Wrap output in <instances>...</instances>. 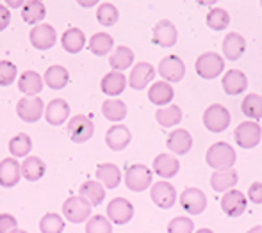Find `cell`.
<instances>
[{"mask_svg":"<svg viewBox=\"0 0 262 233\" xmlns=\"http://www.w3.org/2000/svg\"><path fill=\"white\" fill-rule=\"evenodd\" d=\"M173 96H175L173 86L166 80H157L148 89V100L157 107H168V103H171Z\"/></svg>","mask_w":262,"mask_h":233,"instance_id":"cell-22","label":"cell"},{"mask_svg":"<svg viewBox=\"0 0 262 233\" xmlns=\"http://www.w3.org/2000/svg\"><path fill=\"white\" fill-rule=\"evenodd\" d=\"M11 24V11L7 6H2L0 4V32L6 31Z\"/></svg>","mask_w":262,"mask_h":233,"instance_id":"cell-48","label":"cell"},{"mask_svg":"<svg viewBox=\"0 0 262 233\" xmlns=\"http://www.w3.org/2000/svg\"><path fill=\"white\" fill-rule=\"evenodd\" d=\"M102 114L105 116V120L113 121V123H120L127 116V105H125V102L116 98L105 100L102 105Z\"/></svg>","mask_w":262,"mask_h":233,"instance_id":"cell-36","label":"cell"},{"mask_svg":"<svg viewBox=\"0 0 262 233\" xmlns=\"http://www.w3.org/2000/svg\"><path fill=\"white\" fill-rule=\"evenodd\" d=\"M248 199L255 205H262V182L252 183L248 189Z\"/></svg>","mask_w":262,"mask_h":233,"instance_id":"cell-47","label":"cell"},{"mask_svg":"<svg viewBox=\"0 0 262 233\" xmlns=\"http://www.w3.org/2000/svg\"><path fill=\"white\" fill-rule=\"evenodd\" d=\"M166 144H168V150L175 155H186L193 146V137L186 128H177L168 135Z\"/></svg>","mask_w":262,"mask_h":233,"instance_id":"cell-23","label":"cell"},{"mask_svg":"<svg viewBox=\"0 0 262 233\" xmlns=\"http://www.w3.org/2000/svg\"><path fill=\"white\" fill-rule=\"evenodd\" d=\"M179 31L169 20H161L152 31V43L162 48H171L177 45Z\"/></svg>","mask_w":262,"mask_h":233,"instance_id":"cell-13","label":"cell"},{"mask_svg":"<svg viewBox=\"0 0 262 233\" xmlns=\"http://www.w3.org/2000/svg\"><path fill=\"white\" fill-rule=\"evenodd\" d=\"M159 73H161L162 80H166L169 84H177L186 75V64H184V61L179 55L169 54L166 57H162L161 62H159Z\"/></svg>","mask_w":262,"mask_h":233,"instance_id":"cell-8","label":"cell"},{"mask_svg":"<svg viewBox=\"0 0 262 233\" xmlns=\"http://www.w3.org/2000/svg\"><path fill=\"white\" fill-rule=\"evenodd\" d=\"M235 158H237V155L228 143H214L207 150V155H205V162L214 171L234 169Z\"/></svg>","mask_w":262,"mask_h":233,"instance_id":"cell-1","label":"cell"},{"mask_svg":"<svg viewBox=\"0 0 262 233\" xmlns=\"http://www.w3.org/2000/svg\"><path fill=\"white\" fill-rule=\"evenodd\" d=\"M248 233H262V224H259V226H253L252 230H248Z\"/></svg>","mask_w":262,"mask_h":233,"instance_id":"cell-49","label":"cell"},{"mask_svg":"<svg viewBox=\"0 0 262 233\" xmlns=\"http://www.w3.org/2000/svg\"><path fill=\"white\" fill-rule=\"evenodd\" d=\"M128 84V79L121 72H109L104 75V79L100 80V89L104 95L109 96H118L125 91Z\"/></svg>","mask_w":262,"mask_h":233,"instance_id":"cell-24","label":"cell"},{"mask_svg":"<svg viewBox=\"0 0 262 233\" xmlns=\"http://www.w3.org/2000/svg\"><path fill=\"white\" fill-rule=\"evenodd\" d=\"M43 84H45V80H43V77L39 75L38 72L27 69V72L21 73L20 79H18V89L27 96H36L41 93Z\"/></svg>","mask_w":262,"mask_h":233,"instance_id":"cell-25","label":"cell"},{"mask_svg":"<svg viewBox=\"0 0 262 233\" xmlns=\"http://www.w3.org/2000/svg\"><path fill=\"white\" fill-rule=\"evenodd\" d=\"M150 198L159 208H173V205L177 203V189L166 180H161V182L154 183L152 189H150Z\"/></svg>","mask_w":262,"mask_h":233,"instance_id":"cell-12","label":"cell"},{"mask_svg":"<svg viewBox=\"0 0 262 233\" xmlns=\"http://www.w3.org/2000/svg\"><path fill=\"white\" fill-rule=\"evenodd\" d=\"M16 114L25 123H36L45 116V103L39 96H24L16 103Z\"/></svg>","mask_w":262,"mask_h":233,"instance_id":"cell-6","label":"cell"},{"mask_svg":"<svg viewBox=\"0 0 262 233\" xmlns=\"http://www.w3.org/2000/svg\"><path fill=\"white\" fill-rule=\"evenodd\" d=\"M118 18H120V11L116 9V6H113V4H109V2H104L98 6L97 20L100 25H104V27H113L118 21Z\"/></svg>","mask_w":262,"mask_h":233,"instance_id":"cell-42","label":"cell"},{"mask_svg":"<svg viewBox=\"0 0 262 233\" xmlns=\"http://www.w3.org/2000/svg\"><path fill=\"white\" fill-rule=\"evenodd\" d=\"M16 233H29V231H25V230H18Z\"/></svg>","mask_w":262,"mask_h":233,"instance_id":"cell-51","label":"cell"},{"mask_svg":"<svg viewBox=\"0 0 262 233\" xmlns=\"http://www.w3.org/2000/svg\"><path fill=\"white\" fill-rule=\"evenodd\" d=\"M132 134L125 125H113L105 134V144L113 151H123L130 144Z\"/></svg>","mask_w":262,"mask_h":233,"instance_id":"cell-19","label":"cell"},{"mask_svg":"<svg viewBox=\"0 0 262 233\" xmlns=\"http://www.w3.org/2000/svg\"><path fill=\"white\" fill-rule=\"evenodd\" d=\"M91 210L93 206L82 198V196H70L64 203H62V214L70 223H86L91 217Z\"/></svg>","mask_w":262,"mask_h":233,"instance_id":"cell-3","label":"cell"},{"mask_svg":"<svg viewBox=\"0 0 262 233\" xmlns=\"http://www.w3.org/2000/svg\"><path fill=\"white\" fill-rule=\"evenodd\" d=\"M29 39H31V45L38 50H49L55 45L57 41V34H55V29L49 24H41L32 27L31 34H29Z\"/></svg>","mask_w":262,"mask_h":233,"instance_id":"cell-15","label":"cell"},{"mask_svg":"<svg viewBox=\"0 0 262 233\" xmlns=\"http://www.w3.org/2000/svg\"><path fill=\"white\" fill-rule=\"evenodd\" d=\"M61 45L66 52H70V54H79V52H82V48L86 46V36H84V32L80 31V29L70 27L62 32Z\"/></svg>","mask_w":262,"mask_h":233,"instance_id":"cell-31","label":"cell"},{"mask_svg":"<svg viewBox=\"0 0 262 233\" xmlns=\"http://www.w3.org/2000/svg\"><path fill=\"white\" fill-rule=\"evenodd\" d=\"M134 217V205L125 198H114L107 205V219L114 224H127Z\"/></svg>","mask_w":262,"mask_h":233,"instance_id":"cell-11","label":"cell"},{"mask_svg":"<svg viewBox=\"0 0 262 233\" xmlns=\"http://www.w3.org/2000/svg\"><path fill=\"white\" fill-rule=\"evenodd\" d=\"M156 120L161 127L169 128L175 127L182 121V109L179 105H168V107H161L156 112Z\"/></svg>","mask_w":262,"mask_h":233,"instance_id":"cell-35","label":"cell"},{"mask_svg":"<svg viewBox=\"0 0 262 233\" xmlns=\"http://www.w3.org/2000/svg\"><path fill=\"white\" fill-rule=\"evenodd\" d=\"M179 201H180V206H182L187 214H191V216H200V214L205 210V206H207L205 192L198 187L184 189Z\"/></svg>","mask_w":262,"mask_h":233,"instance_id":"cell-9","label":"cell"},{"mask_svg":"<svg viewBox=\"0 0 262 233\" xmlns=\"http://www.w3.org/2000/svg\"><path fill=\"white\" fill-rule=\"evenodd\" d=\"M234 139L237 146L245 148V150H252L262 139V128L257 121H243L237 125L234 132Z\"/></svg>","mask_w":262,"mask_h":233,"instance_id":"cell-7","label":"cell"},{"mask_svg":"<svg viewBox=\"0 0 262 233\" xmlns=\"http://www.w3.org/2000/svg\"><path fill=\"white\" fill-rule=\"evenodd\" d=\"M152 166H154V173L161 176V178H164V180L173 178V176H177V175H179V171H180V162L177 160V157H175V155H171V153L157 155Z\"/></svg>","mask_w":262,"mask_h":233,"instance_id":"cell-18","label":"cell"},{"mask_svg":"<svg viewBox=\"0 0 262 233\" xmlns=\"http://www.w3.org/2000/svg\"><path fill=\"white\" fill-rule=\"evenodd\" d=\"M47 16V7L39 0H29V2L21 4V18L25 24L29 25H41V21Z\"/></svg>","mask_w":262,"mask_h":233,"instance_id":"cell-26","label":"cell"},{"mask_svg":"<svg viewBox=\"0 0 262 233\" xmlns=\"http://www.w3.org/2000/svg\"><path fill=\"white\" fill-rule=\"evenodd\" d=\"M156 77V69L150 62H138L134 68L130 69V75H128V86L136 91L146 89L150 82Z\"/></svg>","mask_w":262,"mask_h":233,"instance_id":"cell-16","label":"cell"},{"mask_svg":"<svg viewBox=\"0 0 262 233\" xmlns=\"http://www.w3.org/2000/svg\"><path fill=\"white\" fill-rule=\"evenodd\" d=\"M70 116V105L66 100L62 98H55L52 102H49V105L45 107V120L47 123L59 127V125L66 123Z\"/></svg>","mask_w":262,"mask_h":233,"instance_id":"cell-21","label":"cell"},{"mask_svg":"<svg viewBox=\"0 0 262 233\" xmlns=\"http://www.w3.org/2000/svg\"><path fill=\"white\" fill-rule=\"evenodd\" d=\"M246 50V39L237 32H230L223 39V55L230 61H237Z\"/></svg>","mask_w":262,"mask_h":233,"instance_id":"cell-29","label":"cell"},{"mask_svg":"<svg viewBox=\"0 0 262 233\" xmlns=\"http://www.w3.org/2000/svg\"><path fill=\"white\" fill-rule=\"evenodd\" d=\"M125 185L134 192H143L152 187V171L145 164H130L125 169Z\"/></svg>","mask_w":262,"mask_h":233,"instance_id":"cell-5","label":"cell"},{"mask_svg":"<svg viewBox=\"0 0 262 233\" xmlns=\"http://www.w3.org/2000/svg\"><path fill=\"white\" fill-rule=\"evenodd\" d=\"M246 205H248V198L241 191H237V189H232V191L225 192L223 198H221V210L228 217L243 216V212L246 210Z\"/></svg>","mask_w":262,"mask_h":233,"instance_id":"cell-14","label":"cell"},{"mask_svg":"<svg viewBox=\"0 0 262 233\" xmlns=\"http://www.w3.org/2000/svg\"><path fill=\"white\" fill-rule=\"evenodd\" d=\"M79 196H82L91 206H98L105 199V187L98 180H88L80 185Z\"/></svg>","mask_w":262,"mask_h":233,"instance_id":"cell-27","label":"cell"},{"mask_svg":"<svg viewBox=\"0 0 262 233\" xmlns=\"http://www.w3.org/2000/svg\"><path fill=\"white\" fill-rule=\"evenodd\" d=\"M196 73L205 80H214L223 73L225 69V59L216 52H205L194 62Z\"/></svg>","mask_w":262,"mask_h":233,"instance_id":"cell-2","label":"cell"},{"mask_svg":"<svg viewBox=\"0 0 262 233\" xmlns=\"http://www.w3.org/2000/svg\"><path fill=\"white\" fill-rule=\"evenodd\" d=\"M204 125L209 132L220 134L230 127V112L221 103H212L204 112Z\"/></svg>","mask_w":262,"mask_h":233,"instance_id":"cell-4","label":"cell"},{"mask_svg":"<svg viewBox=\"0 0 262 233\" xmlns=\"http://www.w3.org/2000/svg\"><path fill=\"white\" fill-rule=\"evenodd\" d=\"M221 86H223V91L228 96L243 95L248 89V77L241 69H228L225 73L223 80H221Z\"/></svg>","mask_w":262,"mask_h":233,"instance_id":"cell-17","label":"cell"},{"mask_svg":"<svg viewBox=\"0 0 262 233\" xmlns=\"http://www.w3.org/2000/svg\"><path fill=\"white\" fill-rule=\"evenodd\" d=\"M205 21H207L209 29H212V31H225L230 25V14L223 7H212L207 13Z\"/></svg>","mask_w":262,"mask_h":233,"instance_id":"cell-39","label":"cell"},{"mask_svg":"<svg viewBox=\"0 0 262 233\" xmlns=\"http://www.w3.org/2000/svg\"><path fill=\"white\" fill-rule=\"evenodd\" d=\"M113 46H114V39H113V36H109L107 32H97V34H93L90 39V50L93 52L95 55H100V57L109 54V52L113 50Z\"/></svg>","mask_w":262,"mask_h":233,"instance_id":"cell-38","label":"cell"},{"mask_svg":"<svg viewBox=\"0 0 262 233\" xmlns=\"http://www.w3.org/2000/svg\"><path fill=\"white\" fill-rule=\"evenodd\" d=\"M45 84L50 87V89H62V87L68 86L70 82V73L64 66L61 64H55V66H49V69L45 72V77H43Z\"/></svg>","mask_w":262,"mask_h":233,"instance_id":"cell-32","label":"cell"},{"mask_svg":"<svg viewBox=\"0 0 262 233\" xmlns=\"http://www.w3.org/2000/svg\"><path fill=\"white\" fill-rule=\"evenodd\" d=\"M239 182V176L235 169H227V171H214L210 176V187L216 192H228L235 187Z\"/></svg>","mask_w":262,"mask_h":233,"instance_id":"cell-30","label":"cell"},{"mask_svg":"<svg viewBox=\"0 0 262 233\" xmlns=\"http://www.w3.org/2000/svg\"><path fill=\"white\" fill-rule=\"evenodd\" d=\"M18 69L11 61H0V86H11L16 80Z\"/></svg>","mask_w":262,"mask_h":233,"instance_id":"cell-45","label":"cell"},{"mask_svg":"<svg viewBox=\"0 0 262 233\" xmlns=\"http://www.w3.org/2000/svg\"><path fill=\"white\" fill-rule=\"evenodd\" d=\"M193 230H194V223L191 221V217L186 216L173 217L168 224V233H193Z\"/></svg>","mask_w":262,"mask_h":233,"instance_id":"cell-44","label":"cell"},{"mask_svg":"<svg viewBox=\"0 0 262 233\" xmlns=\"http://www.w3.org/2000/svg\"><path fill=\"white\" fill-rule=\"evenodd\" d=\"M194 233H214L212 230H209V228H200L198 231H194Z\"/></svg>","mask_w":262,"mask_h":233,"instance_id":"cell-50","label":"cell"},{"mask_svg":"<svg viewBox=\"0 0 262 233\" xmlns=\"http://www.w3.org/2000/svg\"><path fill=\"white\" fill-rule=\"evenodd\" d=\"M18 221L11 214H0V233H16Z\"/></svg>","mask_w":262,"mask_h":233,"instance_id":"cell-46","label":"cell"},{"mask_svg":"<svg viewBox=\"0 0 262 233\" xmlns=\"http://www.w3.org/2000/svg\"><path fill=\"white\" fill-rule=\"evenodd\" d=\"M47 166L39 157H27L21 164V176L29 182H38L45 176Z\"/></svg>","mask_w":262,"mask_h":233,"instance_id":"cell-33","label":"cell"},{"mask_svg":"<svg viewBox=\"0 0 262 233\" xmlns=\"http://www.w3.org/2000/svg\"><path fill=\"white\" fill-rule=\"evenodd\" d=\"M66 228V223L59 214L55 212H49L41 217L39 221V230L41 233H62Z\"/></svg>","mask_w":262,"mask_h":233,"instance_id":"cell-41","label":"cell"},{"mask_svg":"<svg viewBox=\"0 0 262 233\" xmlns=\"http://www.w3.org/2000/svg\"><path fill=\"white\" fill-rule=\"evenodd\" d=\"M32 150V139L27 134H16L13 139L9 141V151L14 158L29 157Z\"/></svg>","mask_w":262,"mask_h":233,"instance_id":"cell-40","label":"cell"},{"mask_svg":"<svg viewBox=\"0 0 262 233\" xmlns=\"http://www.w3.org/2000/svg\"><path fill=\"white\" fill-rule=\"evenodd\" d=\"M95 134V123L84 114H79V116H73L72 120L68 121V135L73 143L82 144L86 141H90Z\"/></svg>","mask_w":262,"mask_h":233,"instance_id":"cell-10","label":"cell"},{"mask_svg":"<svg viewBox=\"0 0 262 233\" xmlns=\"http://www.w3.org/2000/svg\"><path fill=\"white\" fill-rule=\"evenodd\" d=\"M20 176H21V164L14 157L4 158L0 162V185L2 187L6 189L14 187L20 182Z\"/></svg>","mask_w":262,"mask_h":233,"instance_id":"cell-20","label":"cell"},{"mask_svg":"<svg viewBox=\"0 0 262 233\" xmlns=\"http://www.w3.org/2000/svg\"><path fill=\"white\" fill-rule=\"evenodd\" d=\"M241 110L246 118L250 120L257 121L262 118V96L260 95H255V93H250L243 98V103H241Z\"/></svg>","mask_w":262,"mask_h":233,"instance_id":"cell-37","label":"cell"},{"mask_svg":"<svg viewBox=\"0 0 262 233\" xmlns=\"http://www.w3.org/2000/svg\"><path fill=\"white\" fill-rule=\"evenodd\" d=\"M109 64H111V68H113V72L123 73L125 69L134 64V52L128 46H118L116 50L111 54Z\"/></svg>","mask_w":262,"mask_h":233,"instance_id":"cell-34","label":"cell"},{"mask_svg":"<svg viewBox=\"0 0 262 233\" xmlns=\"http://www.w3.org/2000/svg\"><path fill=\"white\" fill-rule=\"evenodd\" d=\"M260 7H262V2H260Z\"/></svg>","mask_w":262,"mask_h":233,"instance_id":"cell-52","label":"cell"},{"mask_svg":"<svg viewBox=\"0 0 262 233\" xmlns=\"http://www.w3.org/2000/svg\"><path fill=\"white\" fill-rule=\"evenodd\" d=\"M86 233H113V223L105 216H91L86 221Z\"/></svg>","mask_w":262,"mask_h":233,"instance_id":"cell-43","label":"cell"},{"mask_svg":"<svg viewBox=\"0 0 262 233\" xmlns=\"http://www.w3.org/2000/svg\"><path fill=\"white\" fill-rule=\"evenodd\" d=\"M121 178H123V175H121L120 168L114 166V164H111V162L100 164L97 168V180L105 189H116L118 185H120Z\"/></svg>","mask_w":262,"mask_h":233,"instance_id":"cell-28","label":"cell"}]
</instances>
